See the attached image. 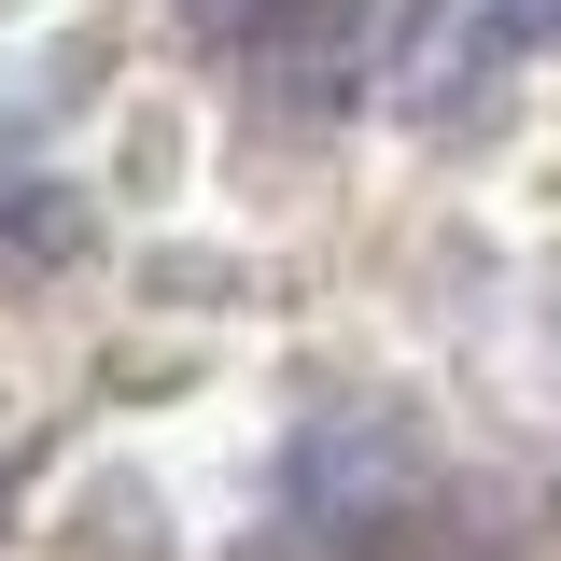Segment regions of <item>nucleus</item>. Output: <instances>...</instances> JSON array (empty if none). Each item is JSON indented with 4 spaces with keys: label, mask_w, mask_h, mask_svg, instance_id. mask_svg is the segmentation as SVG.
Instances as JSON below:
<instances>
[{
    "label": "nucleus",
    "mask_w": 561,
    "mask_h": 561,
    "mask_svg": "<svg viewBox=\"0 0 561 561\" xmlns=\"http://www.w3.org/2000/svg\"><path fill=\"white\" fill-rule=\"evenodd\" d=\"M365 561H478V548H449V534H379Z\"/></svg>",
    "instance_id": "3"
},
{
    "label": "nucleus",
    "mask_w": 561,
    "mask_h": 561,
    "mask_svg": "<svg viewBox=\"0 0 561 561\" xmlns=\"http://www.w3.org/2000/svg\"><path fill=\"white\" fill-rule=\"evenodd\" d=\"M239 70L267 84V113H337L351 70H365V0H253Z\"/></svg>",
    "instance_id": "2"
},
{
    "label": "nucleus",
    "mask_w": 561,
    "mask_h": 561,
    "mask_svg": "<svg viewBox=\"0 0 561 561\" xmlns=\"http://www.w3.org/2000/svg\"><path fill=\"white\" fill-rule=\"evenodd\" d=\"M548 43H561V0H408V28H393V113L463 127V113H491Z\"/></svg>",
    "instance_id": "1"
}]
</instances>
